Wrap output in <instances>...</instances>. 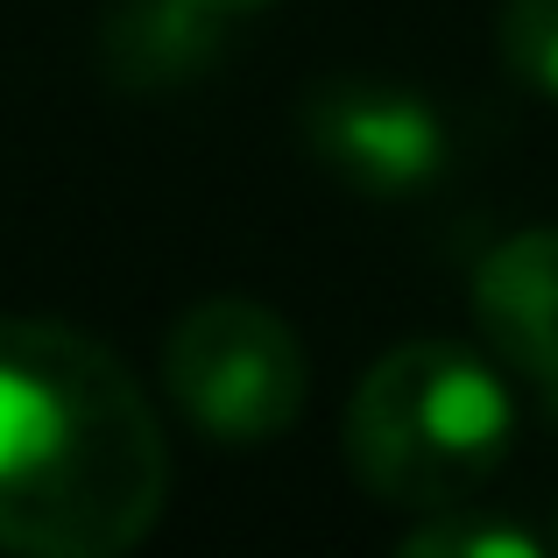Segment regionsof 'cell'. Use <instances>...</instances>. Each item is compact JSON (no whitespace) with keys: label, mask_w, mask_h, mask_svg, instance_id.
Returning <instances> with one entry per match:
<instances>
[{"label":"cell","mask_w":558,"mask_h":558,"mask_svg":"<svg viewBox=\"0 0 558 558\" xmlns=\"http://www.w3.org/2000/svg\"><path fill=\"white\" fill-rule=\"evenodd\" d=\"M163 495L170 446L128 361L57 318H0V551L121 558Z\"/></svg>","instance_id":"6da1fadb"},{"label":"cell","mask_w":558,"mask_h":558,"mask_svg":"<svg viewBox=\"0 0 558 558\" xmlns=\"http://www.w3.org/2000/svg\"><path fill=\"white\" fill-rule=\"evenodd\" d=\"M517 438L509 381L466 340H403L347 403V466L389 509L466 502Z\"/></svg>","instance_id":"7a4b0ae2"},{"label":"cell","mask_w":558,"mask_h":558,"mask_svg":"<svg viewBox=\"0 0 558 558\" xmlns=\"http://www.w3.org/2000/svg\"><path fill=\"white\" fill-rule=\"evenodd\" d=\"M163 389L191 417V432L213 446H269L304 417V347L283 312L255 298L191 304L163 340Z\"/></svg>","instance_id":"3957f363"},{"label":"cell","mask_w":558,"mask_h":558,"mask_svg":"<svg viewBox=\"0 0 558 558\" xmlns=\"http://www.w3.org/2000/svg\"><path fill=\"white\" fill-rule=\"evenodd\" d=\"M304 149L318 170L368 198H410L446 170L452 142L424 93L381 78H326L304 93Z\"/></svg>","instance_id":"277c9868"},{"label":"cell","mask_w":558,"mask_h":558,"mask_svg":"<svg viewBox=\"0 0 558 558\" xmlns=\"http://www.w3.org/2000/svg\"><path fill=\"white\" fill-rule=\"evenodd\" d=\"M474 332L509 375L558 403V227H523L481 262Z\"/></svg>","instance_id":"5b68a950"},{"label":"cell","mask_w":558,"mask_h":558,"mask_svg":"<svg viewBox=\"0 0 558 558\" xmlns=\"http://www.w3.org/2000/svg\"><path fill=\"white\" fill-rule=\"evenodd\" d=\"M219 28L227 22L184 8V0H121L113 22H107V64L128 71L135 85L178 78V71L205 64V50L219 43Z\"/></svg>","instance_id":"8992f818"},{"label":"cell","mask_w":558,"mask_h":558,"mask_svg":"<svg viewBox=\"0 0 558 558\" xmlns=\"http://www.w3.org/2000/svg\"><path fill=\"white\" fill-rule=\"evenodd\" d=\"M403 551L410 558H537L545 537L509 517H488L474 502H446V509H424V523L403 537Z\"/></svg>","instance_id":"52a82bcc"},{"label":"cell","mask_w":558,"mask_h":558,"mask_svg":"<svg viewBox=\"0 0 558 558\" xmlns=\"http://www.w3.org/2000/svg\"><path fill=\"white\" fill-rule=\"evenodd\" d=\"M495 57L537 99H558V0H502L495 14Z\"/></svg>","instance_id":"ba28073f"},{"label":"cell","mask_w":558,"mask_h":558,"mask_svg":"<svg viewBox=\"0 0 558 558\" xmlns=\"http://www.w3.org/2000/svg\"><path fill=\"white\" fill-rule=\"evenodd\" d=\"M184 8L213 14V22H241V14H262V8H276V0H184Z\"/></svg>","instance_id":"9c48e42d"},{"label":"cell","mask_w":558,"mask_h":558,"mask_svg":"<svg viewBox=\"0 0 558 558\" xmlns=\"http://www.w3.org/2000/svg\"><path fill=\"white\" fill-rule=\"evenodd\" d=\"M551 545H558V523H551Z\"/></svg>","instance_id":"30bf717a"}]
</instances>
